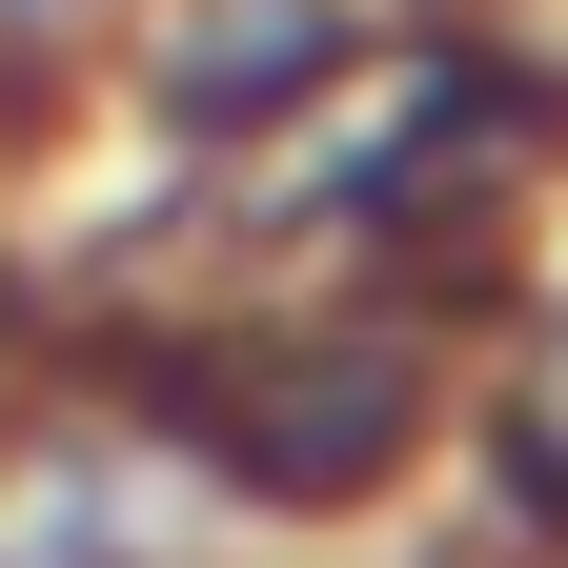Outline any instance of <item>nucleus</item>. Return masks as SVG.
<instances>
[{
  "label": "nucleus",
  "mask_w": 568,
  "mask_h": 568,
  "mask_svg": "<svg viewBox=\"0 0 568 568\" xmlns=\"http://www.w3.org/2000/svg\"><path fill=\"white\" fill-rule=\"evenodd\" d=\"M305 61H325V0H224V41L163 61V82L183 102H264V82H305Z\"/></svg>",
  "instance_id": "f257e3e1"
}]
</instances>
